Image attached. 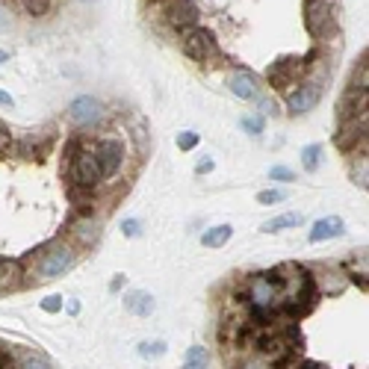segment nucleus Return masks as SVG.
<instances>
[{"label": "nucleus", "mask_w": 369, "mask_h": 369, "mask_svg": "<svg viewBox=\"0 0 369 369\" xmlns=\"http://www.w3.org/2000/svg\"><path fill=\"white\" fill-rule=\"evenodd\" d=\"M233 369H275V366L266 361L263 354H254V352H251V354H242Z\"/></svg>", "instance_id": "19"}, {"label": "nucleus", "mask_w": 369, "mask_h": 369, "mask_svg": "<svg viewBox=\"0 0 369 369\" xmlns=\"http://www.w3.org/2000/svg\"><path fill=\"white\" fill-rule=\"evenodd\" d=\"M240 125H242V130H249L251 136H257V133L263 130V121H260V118H251V116H249V118H242Z\"/></svg>", "instance_id": "29"}, {"label": "nucleus", "mask_w": 369, "mask_h": 369, "mask_svg": "<svg viewBox=\"0 0 369 369\" xmlns=\"http://www.w3.org/2000/svg\"><path fill=\"white\" fill-rule=\"evenodd\" d=\"M95 160H98V169H100V181H109L121 172L125 165V145L118 139H98L95 142Z\"/></svg>", "instance_id": "5"}, {"label": "nucleus", "mask_w": 369, "mask_h": 369, "mask_svg": "<svg viewBox=\"0 0 369 369\" xmlns=\"http://www.w3.org/2000/svg\"><path fill=\"white\" fill-rule=\"evenodd\" d=\"M319 160H322V145H307V148L301 151V165H305V172H316Z\"/></svg>", "instance_id": "20"}, {"label": "nucleus", "mask_w": 369, "mask_h": 369, "mask_svg": "<svg viewBox=\"0 0 369 369\" xmlns=\"http://www.w3.org/2000/svg\"><path fill=\"white\" fill-rule=\"evenodd\" d=\"M343 233V219L340 216H328V219H319L316 225L310 228V242H325V240H334Z\"/></svg>", "instance_id": "13"}, {"label": "nucleus", "mask_w": 369, "mask_h": 369, "mask_svg": "<svg viewBox=\"0 0 369 369\" xmlns=\"http://www.w3.org/2000/svg\"><path fill=\"white\" fill-rule=\"evenodd\" d=\"M71 233L77 240H80V245H95V240H98V225L92 219H86V216H80V222L71 228Z\"/></svg>", "instance_id": "16"}, {"label": "nucleus", "mask_w": 369, "mask_h": 369, "mask_svg": "<svg viewBox=\"0 0 369 369\" xmlns=\"http://www.w3.org/2000/svg\"><path fill=\"white\" fill-rule=\"evenodd\" d=\"M366 145V116L361 118H352V121H343L340 130H337V136H334V145H337L340 151H354V145Z\"/></svg>", "instance_id": "10"}, {"label": "nucleus", "mask_w": 369, "mask_h": 369, "mask_svg": "<svg viewBox=\"0 0 369 369\" xmlns=\"http://www.w3.org/2000/svg\"><path fill=\"white\" fill-rule=\"evenodd\" d=\"M310 60L313 57H307V60H278V62H272V69L266 71V80H269V86L278 89V92H287V89L310 69Z\"/></svg>", "instance_id": "6"}, {"label": "nucleus", "mask_w": 369, "mask_h": 369, "mask_svg": "<svg viewBox=\"0 0 369 369\" xmlns=\"http://www.w3.org/2000/svg\"><path fill=\"white\" fill-rule=\"evenodd\" d=\"M42 310L44 313H60L62 310V296H48L42 301Z\"/></svg>", "instance_id": "28"}, {"label": "nucleus", "mask_w": 369, "mask_h": 369, "mask_svg": "<svg viewBox=\"0 0 369 369\" xmlns=\"http://www.w3.org/2000/svg\"><path fill=\"white\" fill-rule=\"evenodd\" d=\"M278 298H281V293H278V284H275V278H272L269 272H260V275L249 278V287H245V298H242L249 307L278 313Z\"/></svg>", "instance_id": "1"}, {"label": "nucleus", "mask_w": 369, "mask_h": 369, "mask_svg": "<svg viewBox=\"0 0 369 369\" xmlns=\"http://www.w3.org/2000/svg\"><path fill=\"white\" fill-rule=\"evenodd\" d=\"M121 231H125V237H139V233H142V225H139L136 219H127L125 225H121Z\"/></svg>", "instance_id": "30"}, {"label": "nucleus", "mask_w": 369, "mask_h": 369, "mask_svg": "<svg viewBox=\"0 0 369 369\" xmlns=\"http://www.w3.org/2000/svg\"><path fill=\"white\" fill-rule=\"evenodd\" d=\"M15 100H12V95H6V92H0V107H12Z\"/></svg>", "instance_id": "32"}, {"label": "nucleus", "mask_w": 369, "mask_h": 369, "mask_svg": "<svg viewBox=\"0 0 369 369\" xmlns=\"http://www.w3.org/2000/svg\"><path fill=\"white\" fill-rule=\"evenodd\" d=\"M69 156H71V163H69V181L71 186L77 189H92L100 183V169H98V160H95V154L92 151H80V154H74L69 148Z\"/></svg>", "instance_id": "2"}, {"label": "nucleus", "mask_w": 369, "mask_h": 369, "mask_svg": "<svg viewBox=\"0 0 369 369\" xmlns=\"http://www.w3.org/2000/svg\"><path fill=\"white\" fill-rule=\"evenodd\" d=\"M319 98H322V89L316 83H301L298 89H293V92L287 95L289 116H305V113H310V109L319 104Z\"/></svg>", "instance_id": "8"}, {"label": "nucleus", "mask_w": 369, "mask_h": 369, "mask_svg": "<svg viewBox=\"0 0 369 369\" xmlns=\"http://www.w3.org/2000/svg\"><path fill=\"white\" fill-rule=\"evenodd\" d=\"M272 181H281V183H289V181H296V174L293 169H287V165H275V169L269 172Z\"/></svg>", "instance_id": "27"}, {"label": "nucleus", "mask_w": 369, "mask_h": 369, "mask_svg": "<svg viewBox=\"0 0 369 369\" xmlns=\"http://www.w3.org/2000/svg\"><path fill=\"white\" fill-rule=\"evenodd\" d=\"M198 145V133H192V130H183L181 136H177V148L181 151H192Z\"/></svg>", "instance_id": "26"}, {"label": "nucleus", "mask_w": 369, "mask_h": 369, "mask_svg": "<svg viewBox=\"0 0 369 369\" xmlns=\"http://www.w3.org/2000/svg\"><path fill=\"white\" fill-rule=\"evenodd\" d=\"M207 363H210L207 352L201 349V345H192V349L186 352V363H183V369H207Z\"/></svg>", "instance_id": "18"}, {"label": "nucleus", "mask_w": 369, "mask_h": 369, "mask_svg": "<svg viewBox=\"0 0 369 369\" xmlns=\"http://www.w3.org/2000/svg\"><path fill=\"white\" fill-rule=\"evenodd\" d=\"M74 266V251L69 245H51L48 251H42L39 260V278H60Z\"/></svg>", "instance_id": "7"}, {"label": "nucleus", "mask_w": 369, "mask_h": 369, "mask_svg": "<svg viewBox=\"0 0 369 369\" xmlns=\"http://www.w3.org/2000/svg\"><path fill=\"white\" fill-rule=\"evenodd\" d=\"M6 60H9V53H6V51H0V62H6Z\"/></svg>", "instance_id": "34"}, {"label": "nucleus", "mask_w": 369, "mask_h": 369, "mask_svg": "<svg viewBox=\"0 0 369 369\" xmlns=\"http://www.w3.org/2000/svg\"><path fill=\"white\" fill-rule=\"evenodd\" d=\"M296 225H301V213H284V216L269 219L260 231L263 233H278V231H287V228H296Z\"/></svg>", "instance_id": "17"}, {"label": "nucleus", "mask_w": 369, "mask_h": 369, "mask_svg": "<svg viewBox=\"0 0 369 369\" xmlns=\"http://www.w3.org/2000/svg\"><path fill=\"white\" fill-rule=\"evenodd\" d=\"M165 21L174 27V30H192L198 27V6L192 0H172L169 6H165Z\"/></svg>", "instance_id": "9"}, {"label": "nucleus", "mask_w": 369, "mask_h": 369, "mask_svg": "<svg viewBox=\"0 0 369 369\" xmlns=\"http://www.w3.org/2000/svg\"><path fill=\"white\" fill-rule=\"evenodd\" d=\"M352 177H354V183L357 186H363L366 189V156H357L354 165H352Z\"/></svg>", "instance_id": "23"}, {"label": "nucleus", "mask_w": 369, "mask_h": 369, "mask_svg": "<svg viewBox=\"0 0 369 369\" xmlns=\"http://www.w3.org/2000/svg\"><path fill=\"white\" fill-rule=\"evenodd\" d=\"M305 24L316 39H331L337 33V18L328 0H305Z\"/></svg>", "instance_id": "3"}, {"label": "nucleus", "mask_w": 369, "mask_h": 369, "mask_svg": "<svg viewBox=\"0 0 369 369\" xmlns=\"http://www.w3.org/2000/svg\"><path fill=\"white\" fill-rule=\"evenodd\" d=\"M69 116L77 121V125H95V121L104 116V107L98 104L95 98H77L74 104H71V109H69Z\"/></svg>", "instance_id": "11"}, {"label": "nucleus", "mask_w": 369, "mask_h": 369, "mask_svg": "<svg viewBox=\"0 0 369 369\" xmlns=\"http://www.w3.org/2000/svg\"><path fill=\"white\" fill-rule=\"evenodd\" d=\"M231 237H233L231 225H216V228H210L204 237H201V245H204V249H222V245H228Z\"/></svg>", "instance_id": "14"}, {"label": "nucleus", "mask_w": 369, "mask_h": 369, "mask_svg": "<svg viewBox=\"0 0 369 369\" xmlns=\"http://www.w3.org/2000/svg\"><path fill=\"white\" fill-rule=\"evenodd\" d=\"M183 53L189 60H195V62H216L219 60L216 36L210 30H201V27L186 30L183 33Z\"/></svg>", "instance_id": "4"}, {"label": "nucleus", "mask_w": 369, "mask_h": 369, "mask_svg": "<svg viewBox=\"0 0 369 369\" xmlns=\"http://www.w3.org/2000/svg\"><path fill=\"white\" fill-rule=\"evenodd\" d=\"M18 369H51V363H48V361H44V357H42V354H27V357H24V361H21V363H18Z\"/></svg>", "instance_id": "25"}, {"label": "nucleus", "mask_w": 369, "mask_h": 369, "mask_svg": "<svg viewBox=\"0 0 369 369\" xmlns=\"http://www.w3.org/2000/svg\"><path fill=\"white\" fill-rule=\"evenodd\" d=\"M228 86H231V92L237 98H242V100H254L257 98V80H254L251 71H233L228 77Z\"/></svg>", "instance_id": "12"}, {"label": "nucleus", "mask_w": 369, "mask_h": 369, "mask_svg": "<svg viewBox=\"0 0 369 369\" xmlns=\"http://www.w3.org/2000/svg\"><path fill=\"white\" fill-rule=\"evenodd\" d=\"M278 201H287V189H263L260 195H257V204H278Z\"/></svg>", "instance_id": "22"}, {"label": "nucleus", "mask_w": 369, "mask_h": 369, "mask_svg": "<svg viewBox=\"0 0 369 369\" xmlns=\"http://www.w3.org/2000/svg\"><path fill=\"white\" fill-rule=\"evenodd\" d=\"M139 354H142V357H160V354H165V343H160V340L142 343V345H139Z\"/></svg>", "instance_id": "24"}, {"label": "nucleus", "mask_w": 369, "mask_h": 369, "mask_svg": "<svg viewBox=\"0 0 369 369\" xmlns=\"http://www.w3.org/2000/svg\"><path fill=\"white\" fill-rule=\"evenodd\" d=\"M21 6H24V12H27V15L42 18V15L51 9V0H21Z\"/></svg>", "instance_id": "21"}, {"label": "nucleus", "mask_w": 369, "mask_h": 369, "mask_svg": "<svg viewBox=\"0 0 369 369\" xmlns=\"http://www.w3.org/2000/svg\"><path fill=\"white\" fill-rule=\"evenodd\" d=\"M301 369H325V366H316V363H305Z\"/></svg>", "instance_id": "33"}, {"label": "nucleus", "mask_w": 369, "mask_h": 369, "mask_svg": "<svg viewBox=\"0 0 369 369\" xmlns=\"http://www.w3.org/2000/svg\"><path fill=\"white\" fill-rule=\"evenodd\" d=\"M195 172H198V174H210V172H213V160H210V156H204V160L198 163Z\"/></svg>", "instance_id": "31"}, {"label": "nucleus", "mask_w": 369, "mask_h": 369, "mask_svg": "<svg viewBox=\"0 0 369 369\" xmlns=\"http://www.w3.org/2000/svg\"><path fill=\"white\" fill-rule=\"evenodd\" d=\"M125 307L130 313H136V316H151V310H154V298L148 293H130L125 298Z\"/></svg>", "instance_id": "15"}]
</instances>
